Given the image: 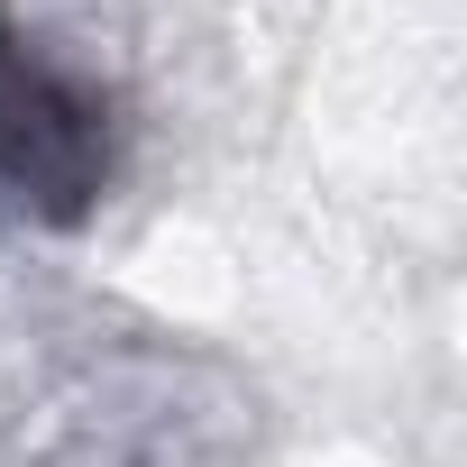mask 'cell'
<instances>
[{"label": "cell", "mask_w": 467, "mask_h": 467, "mask_svg": "<svg viewBox=\"0 0 467 467\" xmlns=\"http://www.w3.org/2000/svg\"><path fill=\"white\" fill-rule=\"evenodd\" d=\"M257 412L211 358L110 348L28 431L10 467H239Z\"/></svg>", "instance_id": "1"}, {"label": "cell", "mask_w": 467, "mask_h": 467, "mask_svg": "<svg viewBox=\"0 0 467 467\" xmlns=\"http://www.w3.org/2000/svg\"><path fill=\"white\" fill-rule=\"evenodd\" d=\"M129 156V101L110 74L56 56L19 0H0V220L83 229Z\"/></svg>", "instance_id": "2"}]
</instances>
